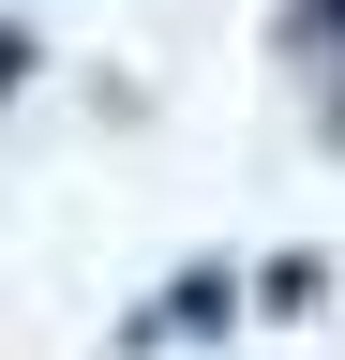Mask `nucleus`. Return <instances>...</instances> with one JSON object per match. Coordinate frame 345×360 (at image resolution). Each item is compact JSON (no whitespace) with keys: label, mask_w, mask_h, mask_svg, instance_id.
<instances>
[{"label":"nucleus","mask_w":345,"mask_h":360,"mask_svg":"<svg viewBox=\"0 0 345 360\" xmlns=\"http://www.w3.org/2000/svg\"><path fill=\"white\" fill-rule=\"evenodd\" d=\"M15 90H30V30H0V105H15Z\"/></svg>","instance_id":"7ed1b4c3"},{"label":"nucleus","mask_w":345,"mask_h":360,"mask_svg":"<svg viewBox=\"0 0 345 360\" xmlns=\"http://www.w3.org/2000/svg\"><path fill=\"white\" fill-rule=\"evenodd\" d=\"M271 45H285V60H330V45H345V0H285Z\"/></svg>","instance_id":"f03ea898"},{"label":"nucleus","mask_w":345,"mask_h":360,"mask_svg":"<svg viewBox=\"0 0 345 360\" xmlns=\"http://www.w3.org/2000/svg\"><path fill=\"white\" fill-rule=\"evenodd\" d=\"M226 315H240V270H181L150 330H226ZM150 330H136V345H150Z\"/></svg>","instance_id":"f257e3e1"}]
</instances>
